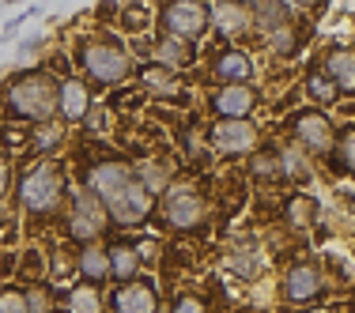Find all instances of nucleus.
<instances>
[{"mask_svg": "<svg viewBox=\"0 0 355 313\" xmlns=\"http://www.w3.org/2000/svg\"><path fill=\"white\" fill-rule=\"evenodd\" d=\"M76 64H80L83 80L91 87L106 91V87H121L132 72H137V61L125 49L121 38L114 35H87L76 42Z\"/></svg>", "mask_w": 355, "mask_h": 313, "instance_id": "obj_1", "label": "nucleus"}, {"mask_svg": "<svg viewBox=\"0 0 355 313\" xmlns=\"http://www.w3.org/2000/svg\"><path fill=\"white\" fill-rule=\"evenodd\" d=\"M0 102H4V114L12 121H27V125L53 121L57 117V75L46 69L12 75Z\"/></svg>", "mask_w": 355, "mask_h": 313, "instance_id": "obj_2", "label": "nucleus"}, {"mask_svg": "<svg viewBox=\"0 0 355 313\" xmlns=\"http://www.w3.org/2000/svg\"><path fill=\"white\" fill-rule=\"evenodd\" d=\"M15 197H19V208L35 219L57 215L69 200V170L53 159H35L15 181Z\"/></svg>", "mask_w": 355, "mask_h": 313, "instance_id": "obj_3", "label": "nucleus"}, {"mask_svg": "<svg viewBox=\"0 0 355 313\" xmlns=\"http://www.w3.org/2000/svg\"><path fill=\"white\" fill-rule=\"evenodd\" d=\"M208 197L205 189H200L197 181H189V177H174L171 185H166V193L155 200V215L163 219L171 231H200V226L208 223Z\"/></svg>", "mask_w": 355, "mask_h": 313, "instance_id": "obj_4", "label": "nucleus"}, {"mask_svg": "<svg viewBox=\"0 0 355 313\" xmlns=\"http://www.w3.org/2000/svg\"><path fill=\"white\" fill-rule=\"evenodd\" d=\"M155 23L163 35L185 38V42H200L212 30V8L205 0H163L155 12Z\"/></svg>", "mask_w": 355, "mask_h": 313, "instance_id": "obj_5", "label": "nucleus"}, {"mask_svg": "<svg viewBox=\"0 0 355 313\" xmlns=\"http://www.w3.org/2000/svg\"><path fill=\"white\" fill-rule=\"evenodd\" d=\"M106 231H110L106 204L95 197V193L76 189L69 197V211H64V234H69V242L87 245V242H98Z\"/></svg>", "mask_w": 355, "mask_h": 313, "instance_id": "obj_6", "label": "nucleus"}, {"mask_svg": "<svg viewBox=\"0 0 355 313\" xmlns=\"http://www.w3.org/2000/svg\"><path fill=\"white\" fill-rule=\"evenodd\" d=\"M106 215H110V226L137 231V226H144L151 215H155V197L132 177L129 185H121V189L106 200Z\"/></svg>", "mask_w": 355, "mask_h": 313, "instance_id": "obj_7", "label": "nucleus"}, {"mask_svg": "<svg viewBox=\"0 0 355 313\" xmlns=\"http://www.w3.org/2000/svg\"><path fill=\"white\" fill-rule=\"evenodd\" d=\"M80 189H87V193H95L98 200H106L114 197L121 185H129L132 181V163H125V159H114V155H106V159H91L87 166L80 170Z\"/></svg>", "mask_w": 355, "mask_h": 313, "instance_id": "obj_8", "label": "nucleus"}, {"mask_svg": "<svg viewBox=\"0 0 355 313\" xmlns=\"http://www.w3.org/2000/svg\"><path fill=\"white\" fill-rule=\"evenodd\" d=\"M261 95L253 83H219V87L208 95V109L216 114V121H239V117H250L257 109Z\"/></svg>", "mask_w": 355, "mask_h": 313, "instance_id": "obj_9", "label": "nucleus"}, {"mask_svg": "<svg viewBox=\"0 0 355 313\" xmlns=\"http://www.w3.org/2000/svg\"><path fill=\"white\" fill-rule=\"evenodd\" d=\"M208 147L219 151L223 159H234V155H250L257 147V125L250 117H239V121H216L208 129Z\"/></svg>", "mask_w": 355, "mask_h": 313, "instance_id": "obj_10", "label": "nucleus"}, {"mask_svg": "<svg viewBox=\"0 0 355 313\" xmlns=\"http://www.w3.org/2000/svg\"><path fill=\"white\" fill-rule=\"evenodd\" d=\"M137 80H140L144 95H151L155 102H182V98H185V80H182V72L166 69V64H159V61L137 64Z\"/></svg>", "mask_w": 355, "mask_h": 313, "instance_id": "obj_11", "label": "nucleus"}, {"mask_svg": "<svg viewBox=\"0 0 355 313\" xmlns=\"http://www.w3.org/2000/svg\"><path fill=\"white\" fill-rule=\"evenodd\" d=\"M91 102H95V95H91V83L83 75H61L57 80V121L61 125H80Z\"/></svg>", "mask_w": 355, "mask_h": 313, "instance_id": "obj_12", "label": "nucleus"}, {"mask_svg": "<svg viewBox=\"0 0 355 313\" xmlns=\"http://www.w3.org/2000/svg\"><path fill=\"white\" fill-rule=\"evenodd\" d=\"M110 313H159V291L151 279H129V283L114 287V298H110Z\"/></svg>", "mask_w": 355, "mask_h": 313, "instance_id": "obj_13", "label": "nucleus"}, {"mask_svg": "<svg viewBox=\"0 0 355 313\" xmlns=\"http://www.w3.org/2000/svg\"><path fill=\"white\" fill-rule=\"evenodd\" d=\"M212 30L223 42H239L246 38L253 30V15L246 4H239V0H219V4L212 8Z\"/></svg>", "mask_w": 355, "mask_h": 313, "instance_id": "obj_14", "label": "nucleus"}, {"mask_svg": "<svg viewBox=\"0 0 355 313\" xmlns=\"http://www.w3.org/2000/svg\"><path fill=\"white\" fill-rule=\"evenodd\" d=\"M208 72H212L216 83H250L253 72H257V64H253V57L246 53V49H219V53L212 57V64H208Z\"/></svg>", "mask_w": 355, "mask_h": 313, "instance_id": "obj_15", "label": "nucleus"}, {"mask_svg": "<svg viewBox=\"0 0 355 313\" xmlns=\"http://www.w3.org/2000/svg\"><path fill=\"white\" fill-rule=\"evenodd\" d=\"M76 276L83 283H95V287H106L110 279V257H106V245L103 242H87L76 249Z\"/></svg>", "mask_w": 355, "mask_h": 313, "instance_id": "obj_16", "label": "nucleus"}, {"mask_svg": "<svg viewBox=\"0 0 355 313\" xmlns=\"http://www.w3.org/2000/svg\"><path fill=\"white\" fill-rule=\"evenodd\" d=\"M193 57H197V42H185V38H174V35H159L151 42V61L166 64V69H174V72L189 69Z\"/></svg>", "mask_w": 355, "mask_h": 313, "instance_id": "obj_17", "label": "nucleus"}, {"mask_svg": "<svg viewBox=\"0 0 355 313\" xmlns=\"http://www.w3.org/2000/svg\"><path fill=\"white\" fill-rule=\"evenodd\" d=\"M106 257H110V279H114V283H129V279H137L140 268H144L137 245H132L129 238L110 242L106 245Z\"/></svg>", "mask_w": 355, "mask_h": 313, "instance_id": "obj_18", "label": "nucleus"}, {"mask_svg": "<svg viewBox=\"0 0 355 313\" xmlns=\"http://www.w3.org/2000/svg\"><path fill=\"white\" fill-rule=\"evenodd\" d=\"M295 136L310 151H329L333 147V125H329L325 114H310L306 109V114L295 117Z\"/></svg>", "mask_w": 355, "mask_h": 313, "instance_id": "obj_19", "label": "nucleus"}, {"mask_svg": "<svg viewBox=\"0 0 355 313\" xmlns=\"http://www.w3.org/2000/svg\"><path fill=\"white\" fill-rule=\"evenodd\" d=\"M132 177L159 200L178 174H174V163H166V159H144V163H132Z\"/></svg>", "mask_w": 355, "mask_h": 313, "instance_id": "obj_20", "label": "nucleus"}, {"mask_svg": "<svg viewBox=\"0 0 355 313\" xmlns=\"http://www.w3.org/2000/svg\"><path fill=\"white\" fill-rule=\"evenodd\" d=\"M61 310L64 313H106V294L95 283H72V287H64Z\"/></svg>", "mask_w": 355, "mask_h": 313, "instance_id": "obj_21", "label": "nucleus"}, {"mask_svg": "<svg viewBox=\"0 0 355 313\" xmlns=\"http://www.w3.org/2000/svg\"><path fill=\"white\" fill-rule=\"evenodd\" d=\"M64 140H69V125H61L53 117V121L35 125V132H31V151H35L38 159H49L53 151L64 147Z\"/></svg>", "mask_w": 355, "mask_h": 313, "instance_id": "obj_22", "label": "nucleus"}, {"mask_svg": "<svg viewBox=\"0 0 355 313\" xmlns=\"http://www.w3.org/2000/svg\"><path fill=\"white\" fill-rule=\"evenodd\" d=\"M284 283H287L284 294L291 302H310L321 291V276H318V268H310V265H295L291 272H287Z\"/></svg>", "mask_w": 355, "mask_h": 313, "instance_id": "obj_23", "label": "nucleus"}, {"mask_svg": "<svg viewBox=\"0 0 355 313\" xmlns=\"http://www.w3.org/2000/svg\"><path fill=\"white\" fill-rule=\"evenodd\" d=\"M325 75L333 80L336 91H355V53L352 49H336V53H329Z\"/></svg>", "mask_w": 355, "mask_h": 313, "instance_id": "obj_24", "label": "nucleus"}, {"mask_svg": "<svg viewBox=\"0 0 355 313\" xmlns=\"http://www.w3.org/2000/svg\"><path fill=\"white\" fill-rule=\"evenodd\" d=\"M250 15H253V27L272 35L276 27L287 23V4L284 0H257V4H250Z\"/></svg>", "mask_w": 355, "mask_h": 313, "instance_id": "obj_25", "label": "nucleus"}, {"mask_svg": "<svg viewBox=\"0 0 355 313\" xmlns=\"http://www.w3.org/2000/svg\"><path fill=\"white\" fill-rule=\"evenodd\" d=\"M23 294H27V313H57V291H53V283L35 279V283L23 287Z\"/></svg>", "mask_w": 355, "mask_h": 313, "instance_id": "obj_26", "label": "nucleus"}, {"mask_svg": "<svg viewBox=\"0 0 355 313\" xmlns=\"http://www.w3.org/2000/svg\"><path fill=\"white\" fill-rule=\"evenodd\" d=\"M227 268H231V276H239V279H253L261 272V257L253 249H234V253H227Z\"/></svg>", "mask_w": 355, "mask_h": 313, "instance_id": "obj_27", "label": "nucleus"}, {"mask_svg": "<svg viewBox=\"0 0 355 313\" xmlns=\"http://www.w3.org/2000/svg\"><path fill=\"white\" fill-rule=\"evenodd\" d=\"M280 174L291 177V181H306V177H310V166H306V159H302L299 151L284 147V151H280Z\"/></svg>", "mask_w": 355, "mask_h": 313, "instance_id": "obj_28", "label": "nucleus"}, {"mask_svg": "<svg viewBox=\"0 0 355 313\" xmlns=\"http://www.w3.org/2000/svg\"><path fill=\"white\" fill-rule=\"evenodd\" d=\"M314 211H318V208H314V200L299 193V197L287 200V223H295V226H310V223H314Z\"/></svg>", "mask_w": 355, "mask_h": 313, "instance_id": "obj_29", "label": "nucleus"}, {"mask_svg": "<svg viewBox=\"0 0 355 313\" xmlns=\"http://www.w3.org/2000/svg\"><path fill=\"white\" fill-rule=\"evenodd\" d=\"M250 174L261 177V181H268V177H280V155L276 151H257L250 163Z\"/></svg>", "mask_w": 355, "mask_h": 313, "instance_id": "obj_30", "label": "nucleus"}, {"mask_svg": "<svg viewBox=\"0 0 355 313\" xmlns=\"http://www.w3.org/2000/svg\"><path fill=\"white\" fill-rule=\"evenodd\" d=\"M178 143L193 163H208V140H200L193 129H178Z\"/></svg>", "mask_w": 355, "mask_h": 313, "instance_id": "obj_31", "label": "nucleus"}, {"mask_svg": "<svg viewBox=\"0 0 355 313\" xmlns=\"http://www.w3.org/2000/svg\"><path fill=\"white\" fill-rule=\"evenodd\" d=\"M80 129L87 132V136H103V132L110 129V114H106V106H103V102H91V109L83 114V121H80Z\"/></svg>", "mask_w": 355, "mask_h": 313, "instance_id": "obj_32", "label": "nucleus"}, {"mask_svg": "<svg viewBox=\"0 0 355 313\" xmlns=\"http://www.w3.org/2000/svg\"><path fill=\"white\" fill-rule=\"evenodd\" d=\"M0 313H27V294L19 283L0 287Z\"/></svg>", "mask_w": 355, "mask_h": 313, "instance_id": "obj_33", "label": "nucleus"}, {"mask_svg": "<svg viewBox=\"0 0 355 313\" xmlns=\"http://www.w3.org/2000/svg\"><path fill=\"white\" fill-rule=\"evenodd\" d=\"M306 91H310V98H314V102H333L336 98V87H333V80H329L325 72H314L306 80Z\"/></svg>", "mask_w": 355, "mask_h": 313, "instance_id": "obj_34", "label": "nucleus"}, {"mask_svg": "<svg viewBox=\"0 0 355 313\" xmlns=\"http://www.w3.org/2000/svg\"><path fill=\"white\" fill-rule=\"evenodd\" d=\"M268 42H272V49H276L280 57H291V53H295V30L287 27V23H284V27H276L272 35H268Z\"/></svg>", "mask_w": 355, "mask_h": 313, "instance_id": "obj_35", "label": "nucleus"}, {"mask_svg": "<svg viewBox=\"0 0 355 313\" xmlns=\"http://www.w3.org/2000/svg\"><path fill=\"white\" fill-rule=\"evenodd\" d=\"M121 23H125V30H132V35H140V30L151 23V15H148V8H137V4H129V8H125V15H121Z\"/></svg>", "mask_w": 355, "mask_h": 313, "instance_id": "obj_36", "label": "nucleus"}, {"mask_svg": "<svg viewBox=\"0 0 355 313\" xmlns=\"http://www.w3.org/2000/svg\"><path fill=\"white\" fill-rule=\"evenodd\" d=\"M166 313H205V302L197 298V294H189V291H182L178 298L171 302V310Z\"/></svg>", "mask_w": 355, "mask_h": 313, "instance_id": "obj_37", "label": "nucleus"}, {"mask_svg": "<svg viewBox=\"0 0 355 313\" xmlns=\"http://www.w3.org/2000/svg\"><path fill=\"white\" fill-rule=\"evenodd\" d=\"M132 245H137V253H140V260H144V265L159 260V249H163V245H159L155 238H140V242H132Z\"/></svg>", "mask_w": 355, "mask_h": 313, "instance_id": "obj_38", "label": "nucleus"}, {"mask_svg": "<svg viewBox=\"0 0 355 313\" xmlns=\"http://www.w3.org/2000/svg\"><path fill=\"white\" fill-rule=\"evenodd\" d=\"M12 181H15V170H12V159H8V155H0V200L8 197V189H12Z\"/></svg>", "mask_w": 355, "mask_h": 313, "instance_id": "obj_39", "label": "nucleus"}, {"mask_svg": "<svg viewBox=\"0 0 355 313\" xmlns=\"http://www.w3.org/2000/svg\"><path fill=\"white\" fill-rule=\"evenodd\" d=\"M340 163L348 166V170H355V132H344V140H340Z\"/></svg>", "mask_w": 355, "mask_h": 313, "instance_id": "obj_40", "label": "nucleus"}, {"mask_svg": "<svg viewBox=\"0 0 355 313\" xmlns=\"http://www.w3.org/2000/svg\"><path fill=\"white\" fill-rule=\"evenodd\" d=\"M295 4H302V8H310V4H318V0H295Z\"/></svg>", "mask_w": 355, "mask_h": 313, "instance_id": "obj_41", "label": "nucleus"}, {"mask_svg": "<svg viewBox=\"0 0 355 313\" xmlns=\"http://www.w3.org/2000/svg\"><path fill=\"white\" fill-rule=\"evenodd\" d=\"M239 4H246V8H250V4H257V0H239Z\"/></svg>", "mask_w": 355, "mask_h": 313, "instance_id": "obj_42", "label": "nucleus"}, {"mask_svg": "<svg viewBox=\"0 0 355 313\" xmlns=\"http://www.w3.org/2000/svg\"><path fill=\"white\" fill-rule=\"evenodd\" d=\"M306 313H329V310H306Z\"/></svg>", "mask_w": 355, "mask_h": 313, "instance_id": "obj_43", "label": "nucleus"}]
</instances>
